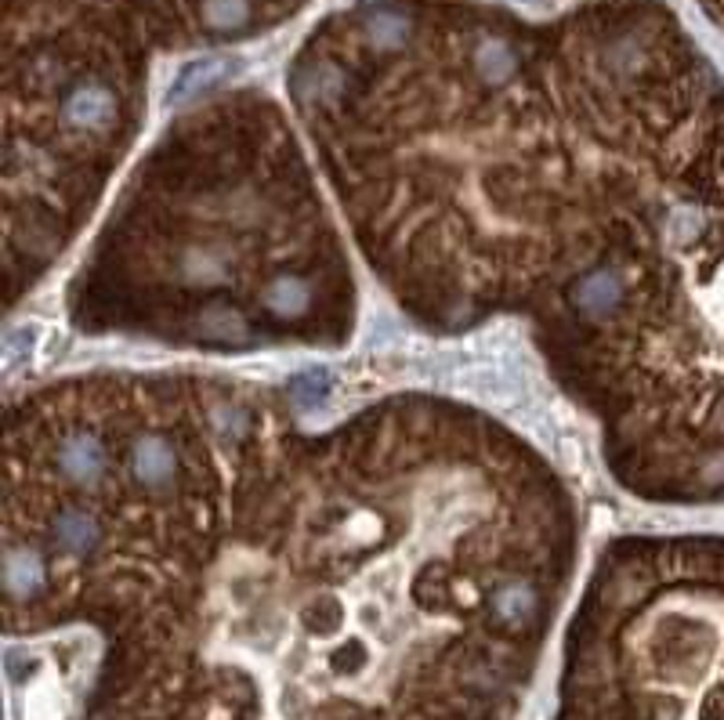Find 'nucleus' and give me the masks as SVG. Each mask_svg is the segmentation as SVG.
Instances as JSON below:
<instances>
[{"label":"nucleus","instance_id":"f257e3e1","mask_svg":"<svg viewBox=\"0 0 724 720\" xmlns=\"http://www.w3.org/2000/svg\"><path fill=\"white\" fill-rule=\"evenodd\" d=\"M247 435L239 398L203 387L91 381L37 398L8 438V598L33 601L59 569L211 550Z\"/></svg>","mask_w":724,"mask_h":720}]
</instances>
